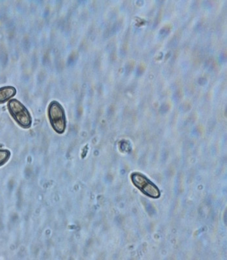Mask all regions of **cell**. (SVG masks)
<instances>
[{"instance_id":"5","label":"cell","mask_w":227,"mask_h":260,"mask_svg":"<svg viewBox=\"0 0 227 260\" xmlns=\"http://www.w3.org/2000/svg\"><path fill=\"white\" fill-rule=\"evenodd\" d=\"M10 155V152L9 150H0V166L8 161Z\"/></svg>"},{"instance_id":"1","label":"cell","mask_w":227,"mask_h":260,"mask_svg":"<svg viewBox=\"0 0 227 260\" xmlns=\"http://www.w3.org/2000/svg\"><path fill=\"white\" fill-rule=\"evenodd\" d=\"M8 107L11 116L20 126L28 128L31 126V115L20 102L17 99H11L8 102Z\"/></svg>"},{"instance_id":"3","label":"cell","mask_w":227,"mask_h":260,"mask_svg":"<svg viewBox=\"0 0 227 260\" xmlns=\"http://www.w3.org/2000/svg\"><path fill=\"white\" fill-rule=\"evenodd\" d=\"M132 180L134 185L148 196L154 199L160 196V192L156 185L150 182L145 176L139 173H134L132 176Z\"/></svg>"},{"instance_id":"2","label":"cell","mask_w":227,"mask_h":260,"mask_svg":"<svg viewBox=\"0 0 227 260\" xmlns=\"http://www.w3.org/2000/svg\"><path fill=\"white\" fill-rule=\"evenodd\" d=\"M48 117L55 131L59 134L64 133L67 126L66 116L63 108L59 102H51L48 108Z\"/></svg>"},{"instance_id":"4","label":"cell","mask_w":227,"mask_h":260,"mask_svg":"<svg viewBox=\"0 0 227 260\" xmlns=\"http://www.w3.org/2000/svg\"><path fill=\"white\" fill-rule=\"evenodd\" d=\"M17 93V90L12 86L0 88V104L10 101Z\"/></svg>"}]
</instances>
